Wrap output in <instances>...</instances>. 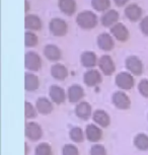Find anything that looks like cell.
Listing matches in <instances>:
<instances>
[{"instance_id": "obj_1", "label": "cell", "mask_w": 148, "mask_h": 155, "mask_svg": "<svg viewBox=\"0 0 148 155\" xmlns=\"http://www.w3.org/2000/svg\"><path fill=\"white\" fill-rule=\"evenodd\" d=\"M76 22L80 28H85V30H90L97 25V17L91 11H82L77 15Z\"/></svg>"}, {"instance_id": "obj_2", "label": "cell", "mask_w": 148, "mask_h": 155, "mask_svg": "<svg viewBox=\"0 0 148 155\" xmlns=\"http://www.w3.org/2000/svg\"><path fill=\"white\" fill-rule=\"evenodd\" d=\"M51 33L57 37H62L67 33V25L61 18H53L50 22Z\"/></svg>"}, {"instance_id": "obj_3", "label": "cell", "mask_w": 148, "mask_h": 155, "mask_svg": "<svg viewBox=\"0 0 148 155\" xmlns=\"http://www.w3.org/2000/svg\"><path fill=\"white\" fill-rule=\"evenodd\" d=\"M42 65L40 56L35 52H28L25 55V67L31 71H38Z\"/></svg>"}, {"instance_id": "obj_4", "label": "cell", "mask_w": 148, "mask_h": 155, "mask_svg": "<svg viewBox=\"0 0 148 155\" xmlns=\"http://www.w3.org/2000/svg\"><path fill=\"white\" fill-rule=\"evenodd\" d=\"M116 83L122 89H131L134 85V79L131 74L127 72H122L116 77Z\"/></svg>"}, {"instance_id": "obj_5", "label": "cell", "mask_w": 148, "mask_h": 155, "mask_svg": "<svg viewBox=\"0 0 148 155\" xmlns=\"http://www.w3.org/2000/svg\"><path fill=\"white\" fill-rule=\"evenodd\" d=\"M113 102L118 109L120 110H128L131 106V101L128 97V95L124 92L118 91L113 95Z\"/></svg>"}, {"instance_id": "obj_6", "label": "cell", "mask_w": 148, "mask_h": 155, "mask_svg": "<svg viewBox=\"0 0 148 155\" xmlns=\"http://www.w3.org/2000/svg\"><path fill=\"white\" fill-rule=\"evenodd\" d=\"M126 67L134 75H140L143 71V65L139 58L136 56H130L126 60Z\"/></svg>"}, {"instance_id": "obj_7", "label": "cell", "mask_w": 148, "mask_h": 155, "mask_svg": "<svg viewBox=\"0 0 148 155\" xmlns=\"http://www.w3.org/2000/svg\"><path fill=\"white\" fill-rule=\"evenodd\" d=\"M98 65H100V68L101 71L104 72V75L110 76L112 75L115 71V64L114 61L110 56L106 55V56H103L98 61Z\"/></svg>"}, {"instance_id": "obj_8", "label": "cell", "mask_w": 148, "mask_h": 155, "mask_svg": "<svg viewBox=\"0 0 148 155\" xmlns=\"http://www.w3.org/2000/svg\"><path fill=\"white\" fill-rule=\"evenodd\" d=\"M25 135L28 139L37 141L42 137V129L37 123H28L25 126Z\"/></svg>"}, {"instance_id": "obj_9", "label": "cell", "mask_w": 148, "mask_h": 155, "mask_svg": "<svg viewBox=\"0 0 148 155\" xmlns=\"http://www.w3.org/2000/svg\"><path fill=\"white\" fill-rule=\"evenodd\" d=\"M111 33L113 34L116 39L122 42H125L129 37V31L127 30V28L122 23H116L115 25H113L111 28Z\"/></svg>"}, {"instance_id": "obj_10", "label": "cell", "mask_w": 148, "mask_h": 155, "mask_svg": "<svg viewBox=\"0 0 148 155\" xmlns=\"http://www.w3.org/2000/svg\"><path fill=\"white\" fill-rule=\"evenodd\" d=\"M101 81V76L97 70H89L84 74V82L87 86H95Z\"/></svg>"}, {"instance_id": "obj_11", "label": "cell", "mask_w": 148, "mask_h": 155, "mask_svg": "<svg viewBox=\"0 0 148 155\" xmlns=\"http://www.w3.org/2000/svg\"><path fill=\"white\" fill-rule=\"evenodd\" d=\"M97 45L101 50L110 51L114 47V41L109 34H101L97 38Z\"/></svg>"}, {"instance_id": "obj_12", "label": "cell", "mask_w": 148, "mask_h": 155, "mask_svg": "<svg viewBox=\"0 0 148 155\" xmlns=\"http://www.w3.org/2000/svg\"><path fill=\"white\" fill-rule=\"evenodd\" d=\"M86 137L90 142H97L98 140H100L101 138V130L100 128H97V126L94 125H88L86 127V131H85Z\"/></svg>"}, {"instance_id": "obj_13", "label": "cell", "mask_w": 148, "mask_h": 155, "mask_svg": "<svg viewBox=\"0 0 148 155\" xmlns=\"http://www.w3.org/2000/svg\"><path fill=\"white\" fill-rule=\"evenodd\" d=\"M125 14H126L127 18L132 20V21H136L141 17L142 10L141 8L136 4H131L126 7L125 9Z\"/></svg>"}, {"instance_id": "obj_14", "label": "cell", "mask_w": 148, "mask_h": 155, "mask_svg": "<svg viewBox=\"0 0 148 155\" xmlns=\"http://www.w3.org/2000/svg\"><path fill=\"white\" fill-rule=\"evenodd\" d=\"M59 7L63 13L71 15L76 9V2L75 0H59Z\"/></svg>"}, {"instance_id": "obj_15", "label": "cell", "mask_w": 148, "mask_h": 155, "mask_svg": "<svg viewBox=\"0 0 148 155\" xmlns=\"http://www.w3.org/2000/svg\"><path fill=\"white\" fill-rule=\"evenodd\" d=\"M50 96L52 101L56 104H62L65 101V92L61 87L53 85L50 88Z\"/></svg>"}, {"instance_id": "obj_16", "label": "cell", "mask_w": 148, "mask_h": 155, "mask_svg": "<svg viewBox=\"0 0 148 155\" xmlns=\"http://www.w3.org/2000/svg\"><path fill=\"white\" fill-rule=\"evenodd\" d=\"M83 89L79 85H72L68 90V97L70 102H78L83 97Z\"/></svg>"}, {"instance_id": "obj_17", "label": "cell", "mask_w": 148, "mask_h": 155, "mask_svg": "<svg viewBox=\"0 0 148 155\" xmlns=\"http://www.w3.org/2000/svg\"><path fill=\"white\" fill-rule=\"evenodd\" d=\"M76 115L82 120H87L91 115V107L87 102H80L76 107Z\"/></svg>"}, {"instance_id": "obj_18", "label": "cell", "mask_w": 148, "mask_h": 155, "mask_svg": "<svg viewBox=\"0 0 148 155\" xmlns=\"http://www.w3.org/2000/svg\"><path fill=\"white\" fill-rule=\"evenodd\" d=\"M119 19V13L116 10H109L101 17V22L104 27H111L113 25H116V22Z\"/></svg>"}, {"instance_id": "obj_19", "label": "cell", "mask_w": 148, "mask_h": 155, "mask_svg": "<svg viewBox=\"0 0 148 155\" xmlns=\"http://www.w3.org/2000/svg\"><path fill=\"white\" fill-rule=\"evenodd\" d=\"M25 25L28 30H33V31H38L42 28V21H41V19L37 15H33V14L25 16Z\"/></svg>"}, {"instance_id": "obj_20", "label": "cell", "mask_w": 148, "mask_h": 155, "mask_svg": "<svg viewBox=\"0 0 148 155\" xmlns=\"http://www.w3.org/2000/svg\"><path fill=\"white\" fill-rule=\"evenodd\" d=\"M37 110H38V112H40L41 114H43V115H48V114H50L52 112V110H53V106H52V104L49 101V99L45 97H41L38 99V101H37Z\"/></svg>"}, {"instance_id": "obj_21", "label": "cell", "mask_w": 148, "mask_h": 155, "mask_svg": "<svg viewBox=\"0 0 148 155\" xmlns=\"http://www.w3.org/2000/svg\"><path fill=\"white\" fill-rule=\"evenodd\" d=\"M51 73H52V76L58 80L65 79L68 75L67 68H66L65 66L61 65V64H56V65H54L53 67H52Z\"/></svg>"}, {"instance_id": "obj_22", "label": "cell", "mask_w": 148, "mask_h": 155, "mask_svg": "<svg viewBox=\"0 0 148 155\" xmlns=\"http://www.w3.org/2000/svg\"><path fill=\"white\" fill-rule=\"evenodd\" d=\"M94 120L97 125H100V127H108L110 125V117L106 112L104 110H97L94 114Z\"/></svg>"}, {"instance_id": "obj_23", "label": "cell", "mask_w": 148, "mask_h": 155, "mask_svg": "<svg viewBox=\"0 0 148 155\" xmlns=\"http://www.w3.org/2000/svg\"><path fill=\"white\" fill-rule=\"evenodd\" d=\"M44 54L49 60H52V61H57L61 58L60 50L54 45H48L46 47L44 50Z\"/></svg>"}, {"instance_id": "obj_24", "label": "cell", "mask_w": 148, "mask_h": 155, "mask_svg": "<svg viewBox=\"0 0 148 155\" xmlns=\"http://www.w3.org/2000/svg\"><path fill=\"white\" fill-rule=\"evenodd\" d=\"M25 89L28 91H33L36 90L39 87V79L36 75L31 74V73H27L25 74Z\"/></svg>"}, {"instance_id": "obj_25", "label": "cell", "mask_w": 148, "mask_h": 155, "mask_svg": "<svg viewBox=\"0 0 148 155\" xmlns=\"http://www.w3.org/2000/svg\"><path fill=\"white\" fill-rule=\"evenodd\" d=\"M81 63L85 67H94L97 64V56L94 52H84L81 55Z\"/></svg>"}, {"instance_id": "obj_26", "label": "cell", "mask_w": 148, "mask_h": 155, "mask_svg": "<svg viewBox=\"0 0 148 155\" xmlns=\"http://www.w3.org/2000/svg\"><path fill=\"white\" fill-rule=\"evenodd\" d=\"M134 144L140 150H148V136L145 134H139L135 137Z\"/></svg>"}, {"instance_id": "obj_27", "label": "cell", "mask_w": 148, "mask_h": 155, "mask_svg": "<svg viewBox=\"0 0 148 155\" xmlns=\"http://www.w3.org/2000/svg\"><path fill=\"white\" fill-rule=\"evenodd\" d=\"M91 5L95 10L104 11L110 7L111 2L110 0H91Z\"/></svg>"}, {"instance_id": "obj_28", "label": "cell", "mask_w": 148, "mask_h": 155, "mask_svg": "<svg viewBox=\"0 0 148 155\" xmlns=\"http://www.w3.org/2000/svg\"><path fill=\"white\" fill-rule=\"evenodd\" d=\"M70 138L73 140L74 142L79 143L82 142L83 140V132L80 128L78 127H74L73 129H71L70 131Z\"/></svg>"}, {"instance_id": "obj_29", "label": "cell", "mask_w": 148, "mask_h": 155, "mask_svg": "<svg viewBox=\"0 0 148 155\" xmlns=\"http://www.w3.org/2000/svg\"><path fill=\"white\" fill-rule=\"evenodd\" d=\"M36 154L37 155H52V149L50 145L47 143H42L38 145L36 148Z\"/></svg>"}, {"instance_id": "obj_30", "label": "cell", "mask_w": 148, "mask_h": 155, "mask_svg": "<svg viewBox=\"0 0 148 155\" xmlns=\"http://www.w3.org/2000/svg\"><path fill=\"white\" fill-rule=\"evenodd\" d=\"M25 43L27 47H34L38 44V38L35 34L28 31L25 36Z\"/></svg>"}, {"instance_id": "obj_31", "label": "cell", "mask_w": 148, "mask_h": 155, "mask_svg": "<svg viewBox=\"0 0 148 155\" xmlns=\"http://www.w3.org/2000/svg\"><path fill=\"white\" fill-rule=\"evenodd\" d=\"M138 88L142 95L145 96V97H148V80L146 79L141 80L138 85Z\"/></svg>"}, {"instance_id": "obj_32", "label": "cell", "mask_w": 148, "mask_h": 155, "mask_svg": "<svg viewBox=\"0 0 148 155\" xmlns=\"http://www.w3.org/2000/svg\"><path fill=\"white\" fill-rule=\"evenodd\" d=\"M63 155H79L78 149L73 145H66L63 147Z\"/></svg>"}, {"instance_id": "obj_33", "label": "cell", "mask_w": 148, "mask_h": 155, "mask_svg": "<svg viewBox=\"0 0 148 155\" xmlns=\"http://www.w3.org/2000/svg\"><path fill=\"white\" fill-rule=\"evenodd\" d=\"M90 155H107L106 148L101 145L92 146V148L90 150Z\"/></svg>"}, {"instance_id": "obj_34", "label": "cell", "mask_w": 148, "mask_h": 155, "mask_svg": "<svg viewBox=\"0 0 148 155\" xmlns=\"http://www.w3.org/2000/svg\"><path fill=\"white\" fill-rule=\"evenodd\" d=\"M25 117L28 118H34L36 117V110L31 106L30 102H25Z\"/></svg>"}, {"instance_id": "obj_35", "label": "cell", "mask_w": 148, "mask_h": 155, "mask_svg": "<svg viewBox=\"0 0 148 155\" xmlns=\"http://www.w3.org/2000/svg\"><path fill=\"white\" fill-rule=\"evenodd\" d=\"M140 28H141V31H143V34L148 36V16L143 18V20L141 21Z\"/></svg>"}, {"instance_id": "obj_36", "label": "cell", "mask_w": 148, "mask_h": 155, "mask_svg": "<svg viewBox=\"0 0 148 155\" xmlns=\"http://www.w3.org/2000/svg\"><path fill=\"white\" fill-rule=\"evenodd\" d=\"M114 1H115V3L118 5V6H123V5L126 4L129 0H114Z\"/></svg>"}]
</instances>
